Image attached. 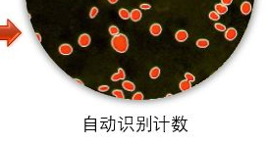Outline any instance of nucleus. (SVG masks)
I'll list each match as a JSON object with an SVG mask.
<instances>
[{"label": "nucleus", "mask_w": 269, "mask_h": 144, "mask_svg": "<svg viewBox=\"0 0 269 144\" xmlns=\"http://www.w3.org/2000/svg\"><path fill=\"white\" fill-rule=\"evenodd\" d=\"M111 46L116 52L118 53H125L129 49V39L126 37V34L123 33H118L117 35H114L111 39Z\"/></svg>", "instance_id": "nucleus-1"}, {"label": "nucleus", "mask_w": 269, "mask_h": 144, "mask_svg": "<svg viewBox=\"0 0 269 144\" xmlns=\"http://www.w3.org/2000/svg\"><path fill=\"white\" fill-rule=\"evenodd\" d=\"M90 42H92V38L87 33H82L78 39V43L81 47H87L90 44Z\"/></svg>", "instance_id": "nucleus-2"}, {"label": "nucleus", "mask_w": 269, "mask_h": 144, "mask_svg": "<svg viewBox=\"0 0 269 144\" xmlns=\"http://www.w3.org/2000/svg\"><path fill=\"white\" fill-rule=\"evenodd\" d=\"M59 53L61 54V55H65V56H68V55H71L72 53H73V47H72V45L68 44V43H64V44H61L59 46Z\"/></svg>", "instance_id": "nucleus-3"}, {"label": "nucleus", "mask_w": 269, "mask_h": 144, "mask_svg": "<svg viewBox=\"0 0 269 144\" xmlns=\"http://www.w3.org/2000/svg\"><path fill=\"white\" fill-rule=\"evenodd\" d=\"M149 32H150L151 35H153V37H158V35L161 34V32H162L161 25L158 24V23L152 24L150 27H149Z\"/></svg>", "instance_id": "nucleus-4"}, {"label": "nucleus", "mask_w": 269, "mask_h": 144, "mask_svg": "<svg viewBox=\"0 0 269 144\" xmlns=\"http://www.w3.org/2000/svg\"><path fill=\"white\" fill-rule=\"evenodd\" d=\"M175 38L178 42H185V41L189 38V33L187 30H180L175 33Z\"/></svg>", "instance_id": "nucleus-5"}, {"label": "nucleus", "mask_w": 269, "mask_h": 144, "mask_svg": "<svg viewBox=\"0 0 269 144\" xmlns=\"http://www.w3.org/2000/svg\"><path fill=\"white\" fill-rule=\"evenodd\" d=\"M125 79H126V74H125V71H124L122 68H119L117 73L113 74L112 76H111V81L114 82L118 81H124Z\"/></svg>", "instance_id": "nucleus-6"}, {"label": "nucleus", "mask_w": 269, "mask_h": 144, "mask_svg": "<svg viewBox=\"0 0 269 144\" xmlns=\"http://www.w3.org/2000/svg\"><path fill=\"white\" fill-rule=\"evenodd\" d=\"M237 35H238V32L236 29H234V28H229L228 30H225V38L228 41L234 40L235 38L237 37Z\"/></svg>", "instance_id": "nucleus-7"}, {"label": "nucleus", "mask_w": 269, "mask_h": 144, "mask_svg": "<svg viewBox=\"0 0 269 144\" xmlns=\"http://www.w3.org/2000/svg\"><path fill=\"white\" fill-rule=\"evenodd\" d=\"M240 9H241V13H242L243 15H245V16H247V15H249L250 13L252 12V6L249 1H245L241 4Z\"/></svg>", "instance_id": "nucleus-8"}, {"label": "nucleus", "mask_w": 269, "mask_h": 144, "mask_svg": "<svg viewBox=\"0 0 269 144\" xmlns=\"http://www.w3.org/2000/svg\"><path fill=\"white\" fill-rule=\"evenodd\" d=\"M141 17H143V14L139 9H133L130 12V19L133 22H139L141 19Z\"/></svg>", "instance_id": "nucleus-9"}, {"label": "nucleus", "mask_w": 269, "mask_h": 144, "mask_svg": "<svg viewBox=\"0 0 269 144\" xmlns=\"http://www.w3.org/2000/svg\"><path fill=\"white\" fill-rule=\"evenodd\" d=\"M122 87L125 90L129 91V92H133L134 89H136V85H134V82H132L130 81H125V79H124L122 82Z\"/></svg>", "instance_id": "nucleus-10"}, {"label": "nucleus", "mask_w": 269, "mask_h": 144, "mask_svg": "<svg viewBox=\"0 0 269 144\" xmlns=\"http://www.w3.org/2000/svg\"><path fill=\"white\" fill-rule=\"evenodd\" d=\"M214 8H215V12L218 13L219 15H224V14H226L227 11H228V6H225V5L221 4V3L215 4Z\"/></svg>", "instance_id": "nucleus-11"}, {"label": "nucleus", "mask_w": 269, "mask_h": 144, "mask_svg": "<svg viewBox=\"0 0 269 144\" xmlns=\"http://www.w3.org/2000/svg\"><path fill=\"white\" fill-rule=\"evenodd\" d=\"M179 87L181 89V91H187L189 89L192 88V82H190L187 79H184L179 83Z\"/></svg>", "instance_id": "nucleus-12"}, {"label": "nucleus", "mask_w": 269, "mask_h": 144, "mask_svg": "<svg viewBox=\"0 0 269 144\" xmlns=\"http://www.w3.org/2000/svg\"><path fill=\"white\" fill-rule=\"evenodd\" d=\"M160 73H161V71H160V69L158 67H153V68L149 71V78L152 79H156L157 78H159Z\"/></svg>", "instance_id": "nucleus-13"}, {"label": "nucleus", "mask_w": 269, "mask_h": 144, "mask_svg": "<svg viewBox=\"0 0 269 144\" xmlns=\"http://www.w3.org/2000/svg\"><path fill=\"white\" fill-rule=\"evenodd\" d=\"M196 44L198 48H207L209 46V40L206 38H200L196 40Z\"/></svg>", "instance_id": "nucleus-14"}, {"label": "nucleus", "mask_w": 269, "mask_h": 144, "mask_svg": "<svg viewBox=\"0 0 269 144\" xmlns=\"http://www.w3.org/2000/svg\"><path fill=\"white\" fill-rule=\"evenodd\" d=\"M118 14H119V16H120L121 19H123V20L130 19V12H129L126 8H121L118 11Z\"/></svg>", "instance_id": "nucleus-15"}, {"label": "nucleus", "mask_w": 269, "mask_h": 144, "mask_svg": "<svg viewBox=\"0 0 269 144\" xmlns=\"http://www.w3.org/2000/svg\"><path fill=\"white\" fill-rule=\"evenodd\" d=\"M112 95L115 97H117L119 99H124L125 98V95H124L123 91L120 90V89H115V90L112 91Z\"/></svg>", "instance_id": "nucleus-16"}, {"label": "nucleus", "mask_w": 269, "mask_h": 144, "mask_svg": "<svg viewBox=\"0 0 269 144\" xmlns=\"http://www.w3.org/2000/svg\"><path fill=\"white\" fill-rule=\"evenodd\" d=\"M208 17H209V19H210V20H212V21H215V22H217V21H218L219 19H220V15H219L218 13H216L215 11H211V12H209Z\"/></svg>", "instance_id": "nucleus-17"}, {"label": "nucleus", "mask_w": 269, "mask_h": 144, "mask_svg": "<svg viewBox=\"0 0 269 144\" xmlns=\"http://www.w3.org/2000/svg\"><path fill=\"white\" fill-rule=\"evenodd\" d=\"M108 32H109V33L111 35H117L118 33H119V29H118V27H116V25H110L109 27V29H108Z\"/></svg>", "instance_id": "nucleus-18"}, {"label": "nucleus", "mask_w": 269, "mask_h": 144, "mask_svg": "<svg viewBox=\"0 0 269 144\" xmlns=\"http://www.w3.org/2000/svg\"><path fill=\"white\" fill-rule=\"evenodd\" d=\"M98 12H99V10H98L97 7H92L89 11V18L90 19H94V18L97 16Z\"/></svg>", "instance_id": "nucleus-19"}, {"label": "nucleus", "mask_w": 269, "mask_h": 144, "mask_svg": "<svg viewBox=\"0 0 269 144\" xmlns=\"http://www.w3.org/2000/svg\"><path fill=\"white\" fill-rule=\"evenodd\" d=\"M144 96L141 92H137V93H134L133 95V97H132V99L134 100V101H141V100H144Z\"/></svg>", "instance_id": "nucleus-20"}, {"label": "nucleus", "mask_w": 269, "mask_h": 144, "mask_svg": "<svg viewBox=\"0 0 269 144\" xmlns=\"http://www.w3.org/2000/svg\"><path fill=\"white\" fill-rule=\"evenodd\" d=\"M214 28H215V30H218V32H225V30H226V27H225L223 24H220V23L214 24Z\"/></svg>", "instance_id": "nucleus-21"}, {"label": "nucleus", "mask_w": 269, "mask_h": 144, "mask_svg": "<svg viewBox=\"0 0 269 144\" xmlns=\"http://www.w3.org/2000/svg\"><path fill=\"white\" fill-rule=\"evenodd\" d=\"M185 79H187V81H189L190 82H193L196 81V76H193V74H191V73H186L185 74Z\"/></svg>", "instance_id": "nucleus-22"}, {"label": "nucleus", "mask_w": 269, "mask_h": 144, "mask_svg": "<svg viewBox=\"0 0 269 144\" xmlns=\"http://www.w3.org/2000/svg\"><path fill=\"white\" fill-rule=\"evenodd\" d=\"M108 90H109V86L108 85H100L98 87V91H100V92H106Z\"/></svg>", "instance_id": "nucleus-23"}, {"label": "nucleus", "mask_w": 269, "mask_h": 144, "mask_svg": "<svg viewBox=\"0 0 269 144\" xmlns=\"http://www.w3.org/2000/svg\"><path fill=\"white\" fill-rule=\"evenodd\" d=\"M139 8L141 10H148L151 8L150 4H147V3H144V4H141L139 5Z\"/></svg>", "instance_id": "nucleus-24"}, {"label": "nucleus", "mask_w": 269, "mask_h": 144, "mask_svg": "<svg viewBox=\"0 0 269 144\" xmlns=\"http://www.w3.org/2000/svg\"><path fill=\"white\" fill-rule=\"evenodd\" d=\"M233 2V0H221V4L225 5V6H229L231 5Z\"/></svg>", "instance_id": "nucleus-25"}, {"label": "nucleus", "mask_w": 269, "mask_h": 144, "mask_svg": "<svg viewBox=\"0 0 269 144\" xmlns=\"http://www.w3.org/2000/svg\"><path fill=\"white\" fill-rule=\"evenodd\" d=\"M108 2H109L110 4H115V3H117L118 2V0H107Z\"/></svg>", "instance_id": "nucleus-26"}, {"label": "nucleus", "mask_w": 269, "mask_h": 144, "mask_svg": "<svg viewBox=\"0 0 269 144\" xmlns=\"http://www.w3.org/2000/svg\"><path fill=\"white\" fill-rule=\"evenodd\" d=\"M35 35H37V38H38V40H40V41H41V37H40V34H38V33H35Z\"/></svg>", "instance_id": "nucleus-27"}]
</instances>
